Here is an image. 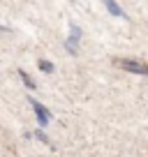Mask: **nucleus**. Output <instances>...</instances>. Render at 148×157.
Instances as JSON below:
<instances>
[{"label": "nucleus", "instance_id": "6", "mask_svg": "<svg viewBox=\"0 0 148 157\" xmlns=\"http://www.w3.org/2000/svg\"><path fill=\"white\" fill-rule=\"evenodd\" d=\"M40 69L44 74H51V72H53V65H51L49 60H40Z\"/></svg>", "mask_w": 148, "mask_h": 157}, {"label": "nucleus", "instance_id": "5", "mask_svg": "<svg viewBox=\"0 0 148 157\" xmlns=\"http://www.w3.org/2000/svg\"><path fill=\"white\" fill-rule=\"evenodd\" d=\"M19 76L23 78V83L28 86L30 90H35V81H33V78H30V76H28V74H25V72H23V69H19Z\"/></svg>", "mask_w": 148, "mask_h": 157}, {"label": "nucleus", "instance_id": "2", "mask_svg": "<svg viewBox=\"0 0 148 157\" xmlns=\"http://www.w3.org/2000/svg\"><path fill=\"white\" fill-rule=\"evenodd\" d=\"M79 37H81V28L72 23V25H69V39H67V44H65V49H67L72 56H76V51H79V49H76V44H79Z\"/></svg>", "mask_w": 148, "mask_h": 157}, {"label": "nucleus", "instance_id": "3", "mask_svg": "<svg viewBox=\"0 0 148 157\" xmlns=\"http://www.w3.org/2000/svg\"><path fill=\"white\" fill-rule=\"evenodd\" d=\"M30 104H33V109H35V113H37V120H40V125H42V127H44V125H49V123H51L49 109H46L44 104H40L37 99H33V97H30Z\"/></svg>", "mask_w": 148, "mask_h": 157}, {"label": "nucleus", "instance_id": "7", "mask_svg": "<svg viewBox=\"0 0 148 157\" xmlns=\"http://www.w3.org/2000/svg\"><path fill=\"white\" fill-rule=\"evenodd\" d=\"M35 136H37V141H42V143H46V146H51V141H49V136H46L44 132H42V129H37V132H35Z\"/></svg>", "mask_w": 148, "mask_h": 157}, {"label": "nucleus", "instance_id": "4", "mask_svg": "<svg viewBox=\"0 0 148 157\" xmlns=\"http://www.w3.org/2000/svg\"><path fill=\"white\" fill-rule=\"evenodd\" d=\"M104 7L111 12V16H118V19H125V12L120 10V5L116 0H104Z\"/></svg>", "mask_w": 148, "mask_h": 157}, {"label": "nucleus", "instance_id": "1", "mask_svg": "<svg viewBox=\"0 0 148 157\" xmlns=\"http://www.w3.org/2000/svg\"><path fill=\"white\" fill-rule=\"evenodd\" d=\"M118 65H120L123 69H127V72H132V74H141V76H148V65H146V63H141V60L123 58V60H118Z\"/></svg>", "mask_w": 148, "mask_h": 157}]
</instances>
